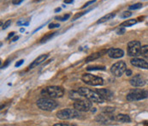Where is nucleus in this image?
I'll return each instance as SVG.
<instances>
[{
  "label": "nucleus",
  "instance_id": "43",
  "mask_svg": "<svg viewBox=\"0 0 148 126\" xmlns=\"http://www.w3.org/2000/svg\"><path fill=\"white\" fill-rule=\"evenodd\" d=\"M92 109H93V110H92V113H95V112L97 111V110H96V108H92Z\"/></svg>",
  "mask_w": 148,
  "mask_h": 126
},
{
  "label": "nucleus",
  "instance_id": "18",
  "mask_svg": "<svg viewBox=\"0 0 148 126\" xmlns=\"http://www.w3.org/2000/svg\"><path fill=\"white\" fill-rule=\"evenodd\" d=\"M115 15H116V14H115V13H109V14L105 15L104 16L101 17V18L97 21V23H103V22H104V21H109V20L112 19Z\"/></svg>",
  "mask_w": 148,
  "mask_h": 126
},
{
  "label": "nucleus",
  "instance_id": "13",
  "mask_svg": "<svg viewBox=\"0 0 148 126\" xmlns=\"http://www.w3.org/2000/svg\"><path fill=\"white\" fill-rule=\"evenodd\" d=\"M130 63H131L132 65H134L135 67L142 68V69H148V62L145 61L144 59L135 58L131 59Z\"/></svg>",
  "mask_w": 148,
  "mask_h": 126
},
{
  "label": "nucleus",
  "instance_id": "46",
  "mask_svg": "<svg viewBox=\"0 0 148 126\" xmlns=\"http://www.w3.org/2000/svg\"><path fill=\"white\" fill-rule=\"evenodd\" d=\"M144 125H148V123H145Z\"/></svg>",
  "mask_w": 148,
  "mask_h": 126
},
{
  "label": "nucleus",
  "instance_id": "9",
  "mask_svg": "<svg viewBox=\"0 0 148 126\" xmlns=\"http://www.w3.org/2000/svg\"><path fill=\"white\" fill-rule=\"evenodd\" d=\"M92 107V101L89 100H78L74 103V108L79 112H88Z\"/></svg>",
  "mask_w": 148,
  "mask_h": 126
},
{
  "label": "nucleus",
  "instance_id": "45",
  "mask_svg": "<svg viewBox=\"0 0 148 126\" xmlns=\"http://www.w3.org/2000/svg\"><path fill=\"white\" fill-rule=\"evenodd\" d=\"M24 31V28H21V32H23Z\"/></svg>",
  "mask_w": 148,
  "mask_h": 126
},
{
  "label": "nucleus",
  "instance_id": "10",
  "mask_svg": "<svg viewBox=\"0 0 148 126\" xmlns=\"http://www.w3.org/2000/svg\"><path fill=\"white\" fill-rule=\"evenodd\" d=\"M130 84L133 87H143L146 84L145 79L141 75H136L129 80Z\"/></svg>",
  "mask_w": 148,
  "mask_h": 126
},
{
  "label": "nucleus",
  "instance_id": "41",
  "mask_svg": "<svg viewBox=\"0 0 148 126\" xmlns=\"http://www.w3.org/2000/svg\"><path fill=\"white\" fill-rule=\"evenodd\" d=\"M18 39H19V37H18V36H15V37H14V38L12 39V41H14V42H15V41H16Z\"/></svg>",
  "mask_w": 148,
  "mask_h": 126
},
{
  "label": "nucleus",
  "instance_id": "24",
  "mask_svg": "<svg viewBox=\"0 0 148 126\" xmlns=\"http://www.w3.org/2000/svg\"><path fill=\"white\" fill-rule=\"evenodd\" d=\"M131 15H132V13L130 11H123L120 15V17L121 18H128V17H130Z\"/></svg>",
  "mask_w": 148,
  "mask_h": 126
},
{
  "label": "nucleus",
  "instance_id": "28",
  "mask_svg": "<svg viewBox=\"0 0 148 126\" xmlns=\"http://www.w3.org/2000/svg\"><path fill=\"white\" fill-rule=\"evenodd\" d=\"M116 33L117 34H123L125 33V28L124 27H122V26H119L117 29H116Z\"/></svg>",
  "mask_w": 148,
  "mask_h": 126
},
{
  "label": "nucleus",
  "instance_id": "2",
  "mask_svg": "<svg viewBox=\"0 0 148 126\" xmlns=\"http://www.w3.org/2000/svg\"><path fill=\"white\" fill-rule=\"evenodd\" d=\"M64 94V89L61 87L58 86H52V87H47L45 89L42 90L41 94L44 96H48L52 99H58L63 97Z\"/></svg>",
  "mask_w": 148,
  "mask_h": 126
},
{
  "label": "nucleus",
  "instance_id": "40",
  "mask_svg": "<svg viewBox=\"0 0 148 126\" xmlns=\"http://www.w3.org/2000/svg\"><path fill=\"white\" fill-rule=\"evenodd\" d=\"M14 35H15V33H14V32L10 33V34H9V36H8V39H10V38H12V37H13Z\"/></svg>",
  "mask_w": 148,
  "mask_h": 126
},
{
  "label": "nucleus",
  "instance_id": "42",
  "mask_svg": "<svg viewBox=\"0 0 148 126\" xmlns=\"http://www.w3.org/2000/svg\"><path fill=\"white\" fill-rule=\"evenodd\" d=\"M59 11H61V8H57L55 9V12H59Z\"/></svg>",
  "mask_w": 148,
  "mask_h": 126
},
{
  "label": "nucleus",
  "instance_id": "33",
  "mask_svg": "<svg viewBox=\"0 0 148 126\" xmlns=\"http://www.w3.org/2000/svg\"><path fill=\"white\" fill-rule=\"evenodd\" d=\"M95 2H96V0H92V1H89V2H87L86 3H85V4H84V5H83V6H82L81 8H82V9H85L86 7H87L88 5H90V4H92V3H95Z\"/></svg>",
  "mask_w": 148,
  "mask_h": 126
},
{
  "label": "nucleus",
  "instance_id": "25",
  "mask_svg": "<svg viewBox=\"0 0 148 126\" xmlns=\"http://www.w3.org/2000/svg\"><path fill=\"white\" fill-rule=\"evenodd\" d=\"M70 17V14H67V15H63V16H57V17H56V19H57V20H58V21H64L68 20Z\"/></svg>",
  "mask_w": 148,
  "mask_h": 126
},
{
  "label": "nucleus",
  "instance_id": "20",
  "mask_svg": "<svg viewBox=\"0 0 148 126\" xmlns=\"http://www.w3.org/2000/svg\"><path fill=\"white\" fill-rule=\"evenodd\" d=\"M136 22H137V20H136V19L127 20V21H123V23H121V25H120V26L124 27H131V26H133V25L136 24Z\"/></svg>",
  "mask_w": 148,
  "mask_h": 126
},
{
  "label": "nucleus",
  "instance_id": "32",
  "mask_svg": "<svg viewBox=\"0 0 148 126\" xmlns=\"http://www.w3.org/2000/svg\"><path fill=\"white\" fill-rule=\"evenodd\" d=\"M29 23L27 21H17V25L18 26H21V25H23V26H27Z\"/></svg>",
  "mask_w": 148,
  "mask_h": 126
},
{
  "label": "nucleus",
  "instance_id": "23",
  "mask_svg": "<svg viewBox=\"0 0 148 126\" xmlns=\"http://www.w3.org/2000/svg\"><path fill=\"white\" fill-rule=\"evenodd\" d=\"M141 7H142V4H141V3H135V4H133V5L129 6V9H131V10H135V9H141Z\"/></svg>",
  "mask_w": 148,
  "mask_h": 126
},
{
  "label": "nucleus",
  "instance_id": "4",
  "mask_svg": "<svg viewBox=\"0 0 148 126\" xmlns=\"http://www.w3.org/2000/svg\"><path fill=\"white\" fill-rule=\"evenodd\" d=\"M147 97L148 92L147 90L136 88V89H133L129 92V94L127 95V100L129 101H137L147 99Z\"/></svg>",
  "mask_w": 148,
  "mask_h": 126
},
{
  "label": "nucleus",
  "instance_id": "16",
  "mask_svg": "<svg viewBox=\"0 0 148 126\" xmlns=\"http://www.w3.org/2000/svg\"><path fill=\"white\" fill-rule=\"evenodd\" d=\"M106 52H108V51H106ZM103 52H96V53H93V54L88 56V57L86 58V63H89V62H91V61H93V60H95V59H98V58H100V57L103 55Z\"/></svg>",
  "mask_w": 148,
  "mask_h": 126
},
{
  "label": "nucleus",
  "instance_id": "6",
  "mask_svg": "<svg viewBox=\"0 0 148 126\" xmlns=\"http://www.w3.org/2000/svg\"><path fill=\"white\" fill-rule=\"evenodd\" d=\"M83 82L90 86H101L104 84V80L99 77L91 74H84L81 77Z\"/></svg>",
  "mask_w": 148,
  "mask_h": 126
},
{
  "label": "nucleus",
  "instance_id": "39",
  "mask_svg": "<svg viewBox=\"0 0 148 126\" xmlns=\"http://www.w3.org/2000/svg\"><path fill=\"white\" fill-rule=\"evenodd\" d=\"M74 0H64V3H72Z\"/></svg>",
  "mask_w": 148,
  "mask_h": 126
},
{
  "label": "nucleus",
  "instance_id": "38",
  "mask_svg": "<svg viewBox=\"0 0 148 126\" xmlns=\"http://www.w3.org/2000/svg\"><path fill=\"white\" fill-rule=\"evenodd\" d=\"M54 126H70V125H68V124H56V125H54Z\"/></svg>",
  "mask_w": 148,
  "mask_h": 126
},
{
  "label": "nucleus",
  "instance_id": "21",
  "mask_svg": "<svg viewBox=\"0 0 148 126\" xmlns=\"http://www.w3.org/2000/svg\"><path fill=\"white\" fill-rule=\"evenodd\" d=\"M141 55L143 56L144 58H148V46L146 45L144 46H141Z\"/></svg>",
  "mask_w": 148,
  "mask_h": 126
},
{
  "label": "nucleus",
  "instance_id": "44",
  "mask_svg": "<svg viewBox=\"0 0 148 126\" xmlns=\"http://www.w3.org/2000/svg\"><path fill=\"white\" fill-rule=\"evenodd\" d=\"M40 1H42V0H34V2H40Z\"/></svg>",
  "mask_w": 148,
  "mask_h": 126
},
{
  "label": "nucleus",
  "instance_id": "5",
  "mask_svg": "<svg viewBox=\"0 0 148 126\" xmlns=\"http://www.w3.org/2000/svg\"><path fill=\"white\" fill-rule=\"evenodd\" d=\"M80 116V115L79 113V111H77L76 109H70V108L58 111L57 113V117L62 120L74 119L79 118Z\"/></svg>",
  "mask_w": 148,
  "mask_h": 126
},
{
  "label": "nucleus",
  "instance_id": "22",
  "mask_svg": "<svg viewBox=\"0 0 148 126\" xmlns=\"http://www.w3.org/2000/svg\"><path fill=\"white\" fill-rule=\"evenodd\" d=\"M105 67L104 66H93V67H87L86 70L89 71L92 70H105Z\"/></svg>",
  "mask_w": 148,
  "mask_h": 126
},
{
  "label": "nucleus",
  "instance_id": "17",
  "mask_svg": "<svg viewBox=\"0 0 148 126\" xmlns=\"http://www.w3.org/2000/svg\"><path fill=\"white\" fill-rule=\"evenodd\" d=\"M69 97L73 100V101H78V100H80L81 97H83L78 91H70L69 93Z\"/></svg>",
  "mask_w": 148,
  "mask_h": 126
},
{
  "label": "nucleus",
  "instance_id": "30",
  "mask_svg": "<svg viewBox=\"0 0 148 126\" xmlns=\"http://www.w3.org/2000/svg\"><path fill=\"white\" fill-rule=\"evenodd\" d=\"M11 24V20H8V21H6L5 22H4V24L3 25V27H2V29H6L8 27H9V25Z\"/></svg>",
  "mask_w": 148,
  "mask_h": 126
},
{
  "label": "nucleus",
  "instance_id": "31",
  "mask_svg": "<svg viewBox=\"0 0 148 126\" xmlns=\"http://www.w3.org/2000/svg\"><path fill=\"white\" fill-rule=\"evenodd\" d=\"M60 27V25L59 24H58V23H51L50 25H49V28L50 29H52V28H56V27Z\"/></svg>",
  "mask_w": 148,
  "mask_h": 126
},
{
  "label": "nucleus",
  "instance_id": "7",
  "mask_svg": "<svg viewBox=\"0 0 148 126\" xmlns=\"http://www.w3.org/2000/svg\"><path fill=\"white\" fill-rule=\"evenodd\" d=\"M141 45L138 40H133L128 44V55L129 57H137L141 55Z\"/></svg>",
  "mask_w": 148,
  "mask_h": 126
},
{
  "label": "nucleus",
  "instance_id": "35",
  "mask_svg": "<svg viewBox=\"0 0 148 126\" xmlns=\"http://www.w3.org/2000/svg\"><path fill=\"white\" fill-rule=\"evenodd\" d=\"M9 63H10V61H9V60H6V61H5V63L3 64V65L2 66V69H4V68H6V67H7V66L9 65Z\"/></svg>",
  "mask_w": 148,
  "mask_h": 126
},
{
  "label": "nucleus",
  "instance_id": "36",
  "mask_svg": "<svg viewBox=\"0 0 148 126\" xmlns=\"http://www.w3.org/2000/svg\"><path fill=\"white\" fill-rule=\"evenodd\" d=\"M23 0H12V3L14 4H20Z\"/></svg>",
  "mask_w": 148,
  "mask_h": 126
},
{
  "label": "nucleus",
  "instance_id": "3",
  "mask_svg": "<svg viewBox=\"0 0 148 126\" xmlns=\"http://www.w3.org/2000/svg\"><path fill=\"white\" fill-rule=\"evenodd\" d=\"M37 106L40 109L43 111H47V112H52L55 110L58 107V104L55 101L48 98H41L37 101Z\"/></svg>",
  "mask_w": 148,
  "mask_h": 126
},
{
  "label": "nucleus",
  "instance_id": "11",
  "mask_svg": "<svg viewBox=\"0 0 148 126\" xmlns=\"http://www.w3.org/2000/svg\"><path fill=\"white\" fill-rule=\"evenodd\" d=\"M108 56L111 58H120L124 56V52L119 48H110L108 50Z\"/></svg>",
  "mask_w": 148,
  "mask_h": 126
},
{
  "label": "nucleus",
  "instance_id": "29",
  "mask_svg": "<svg viewBox=\"0 0 148 126\" xmlns=\"http://www.w3.org/2000/svg\"><path fill=\"white\" fill-rule=\"evenodd\" d=\"M96 121L99 122V123H105L107 120L104 117H103L102 115H99V116H97L96 117Z\"/></svg>",
  "mask_w": 148,
  "mask_h": 126
},
{
  "label": "nucleus",
  "instance_id": "26",
  "mask_svg": "<svg viewBox=\"0 0 148 126\" xmlns=\"http://www.w3.org/2000/svg\"><path fill=\"white\" fill-rule=\"evenodd\" d=\"M114 111H115V108L110 107H106L103 108V112L105 113H114Z\"/></svg>",
  "mask_w": 148,
  "mask_h": 126
},
{
  "label": "nucleus",
  "instance_id": "34",
  "mask_svg": "<svg viewBox=\"0 0 148 126\" xmlns=\"http://www.w3.org/2000/svg\"><path fill=\"white\" fill-rule=\"evenodd\" d=\"M24 63V60L23 59H21V60H20V61H18L16 64H15V67H20L22 64Z\"/></svg>",
  "mask_w": 148,
  "mask_h": 126
},
{
  "label": "nucleus",
  "instance_id": "14",
  "mask_svg": "<svg viewBox=\"0 0 148 126\" xmlns=\"http://www.w3.org/2000/svg\"><path fill=\"white\" fill-rule=\"evenodd\" d=\"M48 54H44V55H41V56H40V57H38L31 64H30V66H29V68L30 69H33L34 67H36V66H38V65H40L41 63H43L47 58H48Z\"/></svg>",
  "mask_w": 148,
  "mask_h": 126
},
{
  "label": "nucleus",
  "instance_id": "19",
  "mask_svg": "<svg viewBox=\"0 0 148 126\" xmlns=\"http://www.w3.org/2000/svg\"><path fill=\"white\" fill-rule=\"evenodd\" d=\"M57 34H58V32H54V33H49V34H46V35L40 40V43H46V42H47V41L50 40L52 38H53Z\"/></svg>",
  "mask_w": 148,
  "mask_h": 126
},
{
  "label": "nucleus",
  "instance_id": "27",
  "mask_svg": "<svg viewBox=\"0 0 148 126\" xmlns=\"http://www.w3.org/2000/svg\"><path fill=\"white\" fill-rule=\"evenodd\" d=\"M88 11H89V10H87V11H82V12H80V13L75 14V15L73 17V20H72V21H75V20H77V19H78V18H80V16H82V15H84L85 14H86Z\"/></svg>",
  "mask_w": 148,
  "mask_h": 126
},
{
  "label": "nucleus",
  "instance_id": "8",
  "mask_svg": "<svg viewBox=\"0 0 148 126\" xmlns=\"http://www.w3.org/2000/svg\"><path fill=\"white\" fill-rule=\"evenodd\" d=\"M127 70V64L125 62L123 61H119L117 62L116 64H114L111 68H110V72L113 74V76L119 77L122 75H123V73L126 71Z\"/></svg>",
  "mask_w": 148,
  "mask_h": 126
},
{
  "label": "nucleus",
  "instance_id": "12",
  "mask_svg": "<svg viewBox=\"0 0 148 126\" xmlns=\"http://www.w3.org/2000/svg\"><path fill=\"white\" fill-rule=\"evenodd\" d=\"M97 93L105 101H111L114 97V94L113 93L107 89V88H99V89H97Z\"/></svg>",
  "mask_w": 148,
  "mask_h": 126
},
{
  "label": "nucleus",
  "instance_id": "15",
  "mask_svg": "<svg viewBox=\"0 0 148 126\" xmlns=\"http://www.w3.org/2000/svg\"><path fill=\"white\" fill-rule=\"evenodd\" d=\"M115 120L121 122V123H130L131 122L129 116L126 115V114H118L117 116H116Z\"/></svg>",
  "mask_w": 148,
  "mask_h": 126
},
{
  "label": "nucleus",
  "instance_id": "1",
  "mask_svg": "<svg viewBox=\"0 0 148 126\" xmlns=\"http://www.w3.org/2000/svg\"><path fill=\"white\" fill-rule=\"evenodd\" d=\"M78 92L83 97H85L86 99L89 100L92 102L101 104V103H104V100L97 92H93V91L90 90L89 88H80L78 89Z\"/></svg>",
  "mask_w": 148,
  "mask_h": 126
},
{
  "label": "nucleus",
  "instance_id": "37",
  "mask_svg": "<svg viewBox=\"0 0 148 126\" xmlns=\"http://www.w3.org/2000/svg\"><path fill=\"white\" fill-rule=\"evenodd\" d=\"M125 73H126V76H130L132 75V70H126Z\"/></svg>",
  "mask_w": 148,
  "mask_h": 126
}]
</instances>
